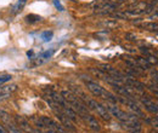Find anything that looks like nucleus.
Here are the masks:
<instances>
[{
  "label": "nucleus",
  "instance_id": "obj_26",
  "mask_svg": "<svg viewBox=\"0 0 158 133\" xmlns=\"http://www.w3.org/2000/svg\"><path fill=\"white\" fill-rule=\"evenodd\" d=\"M153 16L158 17V6H157V7H156V10H154V13H153Z\"/></svg>",
  "mask_w": 158,
  "mask_h": 133
},
{
  "label": "nucleus",
  "instance_id": "obj_24",
  "mask_svg": "<svg viewBox=\"0 0 158 133\" xmlns=\"http://www.w3.org/2000/svg\"><path fill=\"white\" fill-rule=\"evenodd\" d=\"M0 133H9V131H7V129H5V127H4V126L0 125Z\"/></svg>",
  "mask_w": 158,
  "mask_h": 133
},
{
  "label": "nucleus",
  "instance_id": "obj_1",
  "mask_svg": "<svg viewBox=\"0 0 158 133\" xmlns=\"http://www.w3.org/2000/svg\"><path fill=\"white\" fill-rule=\"evenodd\" d=\"M61 96L64 98V100L67 102L75 111H78L80 115H84V114L88 113V109L85 108V105L71 91H61Z\"/></svg>",
  "mask_w": 158,
  "mask_h": 133
},
{
  "label": "nucleus",
  "instance_id": "obj_23",
  "mask_svg": "<svg viewBox=\"0 0 158 133\" xmlns=\"http://www.w3.org/2000/svg\"><path fill=\"white\" fill-rule=\"evenodd\" d=\"M125 38H127L128 40H131V41H135V40L138 39V38H136V35H134V34H130V33H128V34L125 35Z\"/></svg>",
  "mask_w": 158,
  "mask_h": 133
},
{
  "label": "nucleus",
  "instance_id": "obj_11",
  "mask_svg": "<svg viewBox=\"0 0 158 133\" xmlns=\"http://www.w3.org/2000/svg\"><path fill=\"white\" fill-rule=\"evenodd\" d=\"M134 59L136 61V63L139 64V66H140L141 69H150L151 66H152V64L148 62L147 58H143V57H135Z\"/></svg>",
  "mask_w": 158,
  "mask_h": 133
},
{
  "label": "nucleus",
  "instance_id": "obj_16",
  "mask_svg": "<svg viewBox=\"0 0 158 133\" xmlns=\"http://www.w3.org/2000/svg\"><path fill=\"white\" fill-rule=\"evenodd\" d=\"M129 127H131V133H141V126L138 121H134Z\"/></svg>",
  "mask_w": 158,
  "mask_h": 133
},
{
  "label": "nucleus",
  "instance_id": "obj_3",
  "mask_svg": "<svg viewBox=\"0 0 158 133\" xmlns=\"http://www.w3.org/2000/svg\"><path fill=\"white\" fill-rule=\"evenodd\" d=\"M108 110L111 114H113V116H116L119 121H122L123 124H127L128 126H130L134 121H136L133 116H129L125 111H123L119 108H117L116 105H108Z\"/></svg>",
  "mask_w": 158,
  "mask_h": 133
},
{
  "label": "nucleus",
  "instance_id": "obj_4",
  "mask_svg": "<svg viewBox=\"0 0 158 133\" xmlns=\"http://www.w3.org/2000/svg\"><path fill=\"white\" fill-rule=\"evenodd\" d=\"M86 87H88V90L93 93L94 96H96V97H105V95H106V90H105L101 85H99L97 82H95V81H91V80H89V81H86Z\"/></svg>",
  "mask_w": 158,
  "mask_h": 133
},
{
  "label": "nucleus",
  "instance_id": "obj_8",
  "mask_svg": "<svg viewBox=\"0 0 158 133\" xmlns=\"http://www.w3.org/2000/svg\"><path fill=\"white\" fill-rule=\"evenodd\" d=\"M142 104L145 105L146 110H148L150 113H158V105L156 103H153L151 99H148V98H142Z\"/></svg>",
  "mask_w": 158,
  "mask_h": 133
},
{
  "label": "nucleus",
  "instance_id": "obj_15",
  "mask_svg": "<svg viewBox=\"0 0 158 133\" xmlns=\"http://www.w3.org/2000/svg\"><path fill=\"white\" fill-rule=\"evenodd\" d=\"M43 18L40 16L38 15H33V13H31V15L26 16V21H27L28 23H37V22H40Z\"/></svg>",
  "mask_w": 158,
  "mask_h": 133
},
{
  "label": "nucleus",
  "instance_id": "obj_6",
  "mask_svg": "<svg viewBox=\"0 0 158 133\" xmlns=\"http://www.w3.org/2000/svg\"><path fill=\"white\" fill-rule=\"evenodd\" d=\"M83 117H85V120H86V122H88V126L93 129V131H95V132H99L100 129H101V126H100V124L97 122V120L95 119V116H93V115H89L88 113L86 114H84V115H82Z\"/></svg>",
  "mask_w": 158,
  "mask_h": 133
},
{
  "label": "nucleus",
  "instance_id": "obj_10",
  "mask_svg": "<svg viewBox=\"0 0 158 133\" xmlns=\"http://www.w3.org/2000/svg\"><path fill=\"white\" fill-rule=\"evenodd\" d=\"M113 85V87H114V90L119 93V95L122 96V97H127V98H133V96H131V93L128 91V88L127 87H124V86H121V85H118V84H112Z\"/></svg>",
  "mask_w": 158,
  "mask_h": 133
},
{
  "label": "nucleus",
  "instance_id": "obj_7",
  "mask_svg": "<svg viewBox=\"0 0 158 133\" xmlns=\"http://www.w3.org/2000/svg\"><path fill=\"white\" fill-rule=\"evenodd\" d=\"M15 119H16V122H17L20 129H23L24 132H27V133H33L34 129L31 127L29 122H28L24 117H22V116H16Z\"/></svg>",
  "mask_w": 158,
  "mask_h": 133
},
{
  "label": "nucleus",
  "instance_id": "obj_5",
  "mask_svg": "<svg viewBox=\"0 0 158 133\" xmlns=\"http://www.w3.org/2000/svg\"><path fill=\"white\" fill-rule=\"evenodd\" d=\"M40 120L43 121V124H44L45 126H48L49 128L54 129V131H56V132H59V133H66V131L62 128V126L59 125V124H56L55 121H52L51 119H49V117H46V116H42Z\"/></svg>",
  "mask_w": 158,
  "mask_h": 133
},
{
  "label": "nucleus",
  "instance_id": "obj_13",
  "mask_svg": "<svg viewBox=\"0 0 158 133\" xmlns=\"http://www.w3.org/2000/svg\"><path fill=\"white\" fill-rule=\"evenodd\" d=\"M125 82H127L130 87H135V88H138V90H142V88L145 87V85H143V84L139 82L138 80H134V79H131V77L127 79V80H125Z\"/></svg>",
  "mask_w": 158,
  "mask_h": 133
},
{
  "label": "nucleus",
  "instance_id": "obj_21",
  "mask_svg": "<svg viewBox=\"0 0 158 133\" xmlns=\"http://www.w3.org/2000/svg\"><path fill=\"white\" fill-rule=\"evenodd\" d=\"M150 124L153 126V127H158V116H154L150 120Z\"/></svg>",
  "mask_w": 158,
  "mask_h": 133
},
{
  "label": "nucleus",
  "instance_id": "obj_9",
  "mask_svg": "<svg viewBox=\"0 0 158 133\" xmlns=\"http://www.w3.org/2000/svg\"><path fill=\"white\" fill-rule=\"evenodd\" d=\"M17 85H10V86H4L1 87V90H0V98H5L7 97L9 95H11L12 92L17 91Z\"/></svg>",
  "mask_w": 158,
  "mask_h": 133
},
{
  "label": "nucleus",
  "instance_id": "obj_25",
  "mask_svg": "<svg viewBox=\"0 0 158 133\" xmlns=\"http://www.w3.org/2000/svg\"><path fill=\"white\" fill-rule=\"evenodd\" d=\"M45 133H59V132H56V131H54V129L49 128V129H46V132H45Z\"/></svg>",
  "mask_w": 158,
  "mask_h": 133
},
{
  "label": "nucleus",
  "instance_id": "obj_17",
  "mask_svg": "<svg viewBox=\"0 0 158 133\" xmlns=\"http://www.w3.org/2000/svg\"><path fill=\"white\" fill-rule=\"evenodd\" d=\"M52 36H54V33H52V32H44L42 34V39H43V41H45V43L50 41V40L52 39Z\"/></svg>",
  "mask_w": 158,
  "mask_h": 133
},
{
  "label": "nucleus",
  "instance_id": "obj_27",
  "mask_svg": "<svg viewBox=\"0 0 158 133\" xmlns=\"http://www.w3.org/2000/svg\"><path fill=\"white\" fill-rule=\"evenodd\" d=\"M154 3H158V0H154Z\"/></svg>",
  "mask_w": 158,
  "mask_h": 133
},
{
  "label": "nucleus",
  "instance_id": "obj_2",
  "mask_svg": "<svg viewBox=\"0 0 158 133\" xmlns=\"http://www.w3.org/2000/svg\"><path fill=\"white\" fill-rule=\"evenodd\" d=\"M86 104H88V106H89L90 109L95 110L97 113V115L100 117H102L105 121H110V120H111V113H110V110L106 108V106H103L102 104L97 103L94 99H88L86 100Z\"/></svg>",
  "mask_w": 158,
  "mask_h": 133
},
{
  "label": "nucleus",
  "instance_id": "obj_19",
  "mask_svg": "<svg viewBox=\"0 0 158 133\" xmlns=\"http://www.w3.org/2000/svg\"><path fill=\"white\" fill-rule=\"evenodd\" d=\"M0 117H1L4 121H5V124L6 125H10V124H14V122H11V120H10V115L7 114V113H5V111H0Z\"/></svg>",
  "mask_w": 158,
  "mask_h": 133
},
{
  "label": "nucleus",
  "instance_id": "obj_18",
  "mask_svg": "<svg viewBox=\"0 0 158 133\" xmlns=\"http://www.w3.org/2000/svg\"><path fill=\"white\" fill-rule=\"evenodd\" d=\"M7 131H9V133H21V129L15 124L7 125Z\"/></svg>",
  "mask_w": 158,
  "mask_h": 133
},
{
  "label": "nucleus",
  "instance_id": "obj_14",
  "mask_svg": "<svg viewBox=\"0 0 158 133\" xmlns=\"http://www.w3.org/2000/svg\"><path fill=\"white\" fill-rule=\"evenodd\" d=\"M141 28L143 29H146V30H150V32H156L158 30V23L156 22H150V23H143L140 25Z\"/></svg>",
  "mask_w": 158,
  "mask_h": 133
},
{
  "label": "nucleus",
  "instance_id": "obj_20",
  "mask_svg": "<svg viewBox=\"0 0 158 133\" xmlns=\"http://www.w3.org/2000/svg\"><path fill=\"white\" fill-rule=\"evenodd\" d=\"M11 77H12L11 75H0V85H3V84H5V82L10 81Z\"/></svg>",
  "mask_w": 158,
  "mask_h": 133
},
{
  "label": "nucleus",
  "instance_id": "obj_22",
  "mask_svg": "<svg viewBox=\"0 0 158 133\" xmlns=\"http://www.w3.org/2000/svg\"><path fill=\"white\" fill-rule=\"evenodd\" d=\"M54 5L56 6V9H59V11H63L64 10V7L62 6V4L59 1V0H54Z\"/></svg>",
  "mask_w": 158,
  "mask_h": 133
},
{
  "label": "nucleus",
  "instance_id": "obj_12",
  "mask_svg": "<svg viewBox=\"0 0 158 133\" xmlns=\"http://www.w3.org/2000/svg\"><path fill=\"white\" fill-rule=\"evenodd\" d=\"M26 4H27V0H17V3L14 5V7H12V13L16 15V13L21 12Z\"/></svg>",
  "mask_w": 158,
  "mask_h": 133
}]
</instances>
